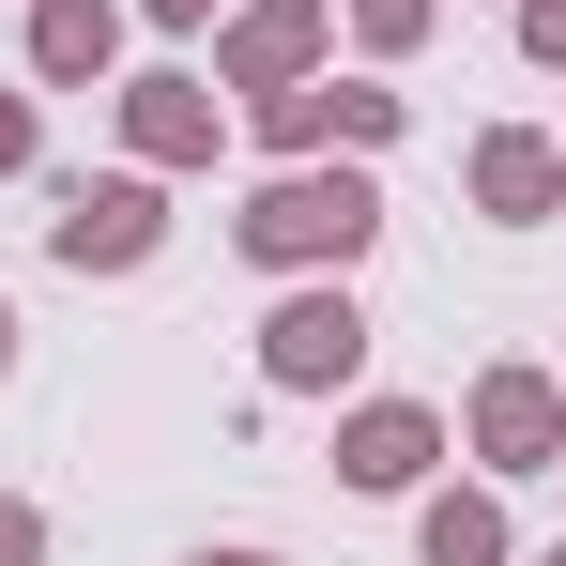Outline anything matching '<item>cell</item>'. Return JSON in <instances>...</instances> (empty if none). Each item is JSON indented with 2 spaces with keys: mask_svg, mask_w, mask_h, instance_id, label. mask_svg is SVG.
Masks as SVG:
<instances>
[{
  "mask_svg": "<svg viewBox=\"0 0 566 566\" xmlns=\"http://www.w3.org/2000/svg\"><path fill=\"white\" fill-rule=\"evenodd\" d=\"M368 230H382V199L353 185V169H337V185H322V169H291V185L245 199V261H353Z\"/></svg>",
  "mask_w": 566,
  "mask_h": 566,
  "instance_id": "1",
  "label": "cell"
},
{
  "mask_svg": "<svg viewBox=\"0 0 566 566\" xmlns=\"http://www.w3.org/2000/svg\"><path fill=\"white\" fill-rule=\"evenodd\" d=\"M46 245H62L77 276H123V261H154V245H169V199L138 185V169H123V185H77L62 214H46Z\"/></svg>",
  "mask_w": 566,
  "mask_h": 566,
  "instance_id": "2",
  "label": "cell"
},
{
  "mask_svg": "<svg viewBox=\"0 0 566 566\" xmlns=\"http://www.w3.org/2000/svg\"><path fill=\"white\" fill-rule=\"evenodd\" d=\"M353 353H368V322H353V291H291L276 322H261V368H276L291 398H322V382H353Z\"/></svg>",
  "mask_w": 566,
  "mask_h": 566,
  "instance_id": "3",
  "label": "cell"
},
{
  "mask_svg": "<svg viewBox=\"0 0 566 566\" xmlns=\"http://www.w3.org/2000/svg\"><path fill=\"white\" fill-rule=\"evenodd\" d=\"M474 444H490V474H552L566 460V398L536 368H490L474 382Z\"/></svg>",
  "mask_w": 566,
  "mask_h": 566,
  "instance_id": "4",
  "label": "cell"
},
{
  "mask_svg": "<svg viewBox=\"0 0 566 566\" xmlns=\"http://www.w3.org/2000/svg\"><path fill=\"white\" fill-rule=\"evenodd\" d=\"M429 460H444V429H429L413 398H368V413L337 429V474H353V490H413Z\"/></svg>",
  "mask_w": 566,
  "mask_h": 566,
  "instance_id": "5",
  "label": "cell"
},
{
  "mask_svg": "<svg viewBox=\"0 0 566 566\" xmlns=\"http://www.w3.org/2000/svg\"><path fill=\"white\" fill-rule=\"evenodd\" d=\"M123 123H138V154H154V169L214 154V93H199V77H138V93H123Z\"/></svg>",
  "mask_w": 566,
  "mask_h": 566,
  "instance_id": "6",
  "label": "cell"
},
{
  "mask_svg": "<svg viewBox=\"0 0 566 566\" xmlns=\"http://www.w3.org/2000/svg\"><path fill=\"white\" fill-rule=\"evenodd\" d=\"M107 46H123V15L107 0H31V62L77 93V77H107Z\"/></svg>",
  "mask_w": 566,
  "mask_h": 566,
  "instance_id": "7",
  "label": "cell"
},
{
  "mask_svg": "<svg viewBox=\"0 0 566 566\" xmlns=\"http://www.w3.org/2000/svg\"><path fill=\"white\" fill-rule=\"evenodd\" d=\"M261 123H276L291 154L306 138H398V93H261Z\"/></svg>",
  "mask_w": 566,
  "mask_h": 566,
  "instance_id": "8",
  "label": "cell"
},
{
  "mask_svg": "<svg viewBox=\"0 0 566 566\" xmlns=\"http://www.w3.org/2000/svg\"><path fill=\"white\" fill-rule=\"evenodd\" d=\"M306 46H322V15H306V0H261V15L230 31V77H245V93H291Z\"/></svg>",
  "mask_w": 566,
  "mask_h": 566,
  "instance_id": "9",
  "label": "cell"
},
{
  "mask_svg": "<svg viewBox=\"0 0 566 566\" xmlns=\"http://www.w3.org/2000/svg\"><path fill=\"white\" fill-rule=\"evenodd\" d=\"M474 199H490V214H552L566 169L536 154V138H474Z\"/></svg>",
  "mask_w": 566,
  "mask_h": 566,
  "instance_id": "10",
  "label": "cell"
},
{
  "mask_svg": "<svg viewBox=\"0 0 566 566\" xmlns=\"http://www.w3.org/2000/svg\"><path fill=\"white\" fill-rule=\"evenodd\" d=\"M429 566H505V521H490L474 490H444V505H429Z\"/></svg>",
  "mask_w": 566,
  "mask_h": 566,
  "instance_id": "11",
  "label": "cell"
},
{
  "mask_svg": "<svg viewBox=\"0 0 566 566\" xmlns=\"http://www.w3.org/2000/svg\"><path fill=\"white\" fill-rule=\"evenodd\" d=\"M353 15H368V46H413L429 31V0H353Z\"/></svg>",
  "mask_w": 566,
  "mask_h": 566,
  "instance_id": "12",
  "label": "cell"
},
{
  "mask_svg": "<svg viewBox=\"0 0 566 566\" xmlns=\"http://www.w3.org/2000/svg\"><path fill=\"white\" fill-rule=\"evenodd\" d=\"M521 46H536V62H566V0H521Z\"/></svg>",
  "mask_w": 566,
  "mask_h": 566,
  "instance_id": "13",
  "label": "cell"
},
{
  "mask_svg": "<svg viewBox=\"0 0 566 566\" xmlns=\"http://www.w3.org/2000/svg\"><path fill=\"white\" fill-rule=\"evenodd\" d=\"M46 552V521H31V505H0V566H31Z\"/></svg>",
  "mask_w": 566,
  "mask_h": 566,
  "instance_id": "14",
  "label": "cell"
},
{
  "mask_svg": "<svg viewBox=\"0 0 566 566\" xmlns=\"http://www.w3.org/2000/svg\"><path fill=\"white\" fill-rule=\"evenodd\" d=\"M0 169H31V107L15 93H0Z\"/></svg>",
  "mask_w": 566,
  "mask_h": 566,
  "instance_id": "15",
  "label": "cell"
},
{
  "mask_svg": "<svg viewBox=\"0 0 566 566\" xmlns=\"http://www.w3.org/2000/svg\"><path fill=\"white\" fill-rule=\"evenodd\" d=\"M154 15H169V31H199V15H214V0H154Z\"/></svg>",
  "mask_w": 566,
  "mask_h": 566,
  "instance_id": "16",
  "label": "cell"
},
{
  "mask_svg": "<svg viewBox=\"0 0 566 566\" xmlns=\"http://www.w3.org/2000/svg\"><path fill=\"white\" fill-rule=\"evenodd\" d=\"M0 368H15V306H0Z\"/></svg>",
  "mask_w": 566,
  "mask_h": 566,
  "instance_id": "17",
  "label": "cell"
},
{
  "mask_svg": "<svg viewBox=\"0 0 566 566\" xmlns=\"http://www.w3.org/2000/svg\"><path fill=\"white\" fill-rule=\"evenodd\" d=\"M214 566H276V552H214Z\"/></svg>",
  "mask_w": 566,
  "mask_h": 566,
  "instance_id": "18",
  "label": "cell"
},
{
  "mask_svg": "<svg viewBox=\"0 0 566 566\" xmlns=\"http://www.w3.org/2000/svg\"><path fill=\"white\" fill-rule=\"evenodd\" d=\"M536 566H566V552H536Z\"/></svg>",
  "mask_w": 566,
  "mask_h": 566,
  "instance_id": "19",
  "label": "cell"
}]
</instances>
